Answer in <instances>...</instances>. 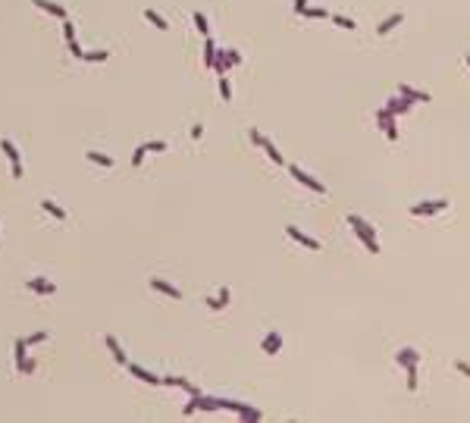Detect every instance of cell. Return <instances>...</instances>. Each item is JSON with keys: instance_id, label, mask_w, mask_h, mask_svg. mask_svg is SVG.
<instances>
[{"instance_id": "cell-1", "label": "cell", "mask_w": 470, "mask_h": 423, "mask_svg": "<svg viewBox=\"0 0 470 423\" xmlns=\"http://www.w3.org/2000/svg\"><path fill=\"white\" fill-rule=\"evenodd\" d=\"M348 226L358 232V238H360V244L367 248L370 254H380V242H376V229L370 226L367 220H360L358 214H348Z\"/></svg>"}, {"instance_id": "cell-2", "label": "cell", "mask_w": 470, "mask_h": 423, "mask_svg": "<svg viewBox=\"0 0 470 423\" xmlns=\"http://www.w3.org/2000/svg\"><path fill=\"white\" fill-rule=\"evenodd\" d=\"M222 410H232V414H238L242 420H260V408L254 404H242V402H229V398H220Z\"/></svg>"}, {"instance_id": "cell-3", "label": "cell", "mask_w": 470, "mask_h": 423, "mask_svg": "<svg viewBox=\"0 0 470 423\" xmlns=\"http://www.w3.org/2000/svg\"><path fill=\"white\" fill-rule=\"evenodd\" d=\"M288 172L295 176V179H298V182H301L304 188H310V192H316V194H326V185H323L320 179H314L310 172H304L301 166H295V163H288Z\"/></svg>"}, {"instance_id": "cell-4", "label": "cell", "mask_w": 470, "mask_h": 423, "mask_svg": "<svg viewBox=\"0 0 470 423\" xmlns=\"http://www.w3.org/2000/svg\"><path fill=\"white\" fill-rule=\"evenodd\" d=\"M0 150H4V154L10 157V163H13V179H22L26 170H22V160H19V148L10 138H0Z\"/></svg>"}, {"instance_id": "cell-5", "label": "cell", "mask_w": 470, "mask_h": 423, "mask_svg": "<svg viewBox=\"0 0 470 423\" xmlns=\"http://www.w3.org/2000/svg\"><path fill=\"white\" fill-rule=\"evenodd\" d=\"M448 207V201L445 198H439V201H420V204H410V216H432V214H439V210Z\"/></svg>"}, {"instance_id": "cell-6", "label": "cell", "mask_w": 470, "mask_h": 423, "mask_svg": "<svg viewBox=\"0 0 470 423\" xmlns=\"http://www.w3.org/2000/svg\"><path fill=\"white\" fill-rule=\"evenodd\" d=\"M376 126H380L382 132H386V138H389V141H398V126H395V116H392L389 110H386V107H382V110H376Z\"/></svg>"}, {"instance_id": "cell-7", "label": "cell", "mask_w": 470, "mask_h": 423, "mask_svg": "<svg viewBox=\"0 0 470 423\" xmlns=\"http://www.w3.org/2000/svg\"><path fill=\"white\" fill-rule=\"evenodd\" d=\"M148 286L154 288V292H160V295H166V298H172V301H179V298H182V288H176L172 282H166V279H160V276H154V279H148Z\"/></svg>"}, {"instance_id": "cell-8", "label": "cell", "mask_w": 470, "mask_h": 423, "mask_svg": "<svg viewBox=\"0 0 470 423\" xmlns=\"http://www.w3.org/2000/svg\"><path fill=\"white\" fill-rule=\"evenodd\" d=\"M282 345H286V338H282V332H279V329H270V332H266V338L260 342V351H264V354H279V348H282Z\"/></svg>"}, {"instance_id": "cell-9", "label": "cell", "mask_w": 470, "mask_h": 423, "mask_svg": "<svg viewBox=\"0 0 470 423\" xmlns=\"http://www.w3.org/2000/svg\"><path fill=\"white\" fill-rule=\"evenodd\" d=\"M410 107H414V100L404 98V94H395V98L386 100V110H389L392 116H398V113H410Z\"/></svg>"}, {"instance_id": "cell-10", "label": "cell", "mask_w": 470, "mask_h": 423, "mask_svg": "<svg viewBox=\"0 0 470 423\" xmlns=\"http://www.w3.org/2000/svg\"><path fill=\"white\" fill-rule=\"evenodd\" d=\"M286 235H288V238H295L298 244H304V248H310V251H320V242H316V238H310V235H304L298 226H286Z\"/></svg>"}, {"instance_id": "cell-11", "label": "cell", "mask_w": 470, "mask_h": 423, "mask_svg": "<svg viewBox=\"0 0 470 423\" xmlns=\"http://www.w3.org/2000/svg\"><path fill=\"white\" fill-rule=\"evenodd\" d=\"M126 367H128V373H132L135 380H141V382H148V386H163L160 376H154V373L144 370V367H138V364H126Z\"/></svg>"}, {"instance_id": "cell-12", "label": "cell", "mask_w": 470, "mask_h": 423, "mask_svg": "<svg viewBox=\"0 0 470 423\" xmlns=\"http://www.w3.org/2000/svg\"><path fill=\"white\" fill-rule=\"evenodd\" d=\"M26 288L34 292V295H54V292H56L54 282H44L41 276H38V279H26Z\"/></svg>"}, {"instance_id": "cell-13", "label": "cell", "mask_w": 470, "mask_h": 423, "mask_svg": "<svg viewBox=\"0 0 470 423\" xmlns=\"http://www.w3.org/2000/svg\"><path fill=\"white\" fill-rule=\"evenodd\" d=\"M34 6L44 10V13H50V16H56L60 22H66V10L60 4H54V0H34Z\"/></svg>"}, {"instance_id": "cell-14", "label": "cell", "mask_w": 470, "mask_h": 423, "mask_svg": "<svg viewBox=\"0 0 470 423\" xmlns=\"http://www.w3.org/2000/svg\"><path fill=\"white\" fill-rule=\"evenodd\" d=\"M260 148L266 150V157H270V160H273V163H276V166H286V157H282V154H279V148H276V144H273V141H270L266 135L260 138Z\"/></svg>"}, {"instance_id": "cell-15", "label": "cell", "mask_w": 470, "mask_h": 423, "mask_svg": "<svg viewBox=\"0 0 470 423\" xmlns=\"http://www.w3.org/2000/svg\"><path fill=\"white\" fill-rule=\"evenodd\" d=\"M398 94H404V98H410L414 104H430V94H426V91H420V88H410V85H398Z\"/></svg>"}, {"instance_id": "cell-16", "label": "cell", "mask_w": 470, "mask_h": 423, "mask_svg": "<svg viewBox=\"0 0 470 423\" xmlns=\"http://www.w3.org/2000/svg\"><path fill=\"white\" fill-rule=\"evenodd\" d=\"M41 210H44V214H47V216H54V220H60V222L66 220V210H63L60 204H56V201H50V198H44V201H41Z\"/></svg>"}, {"instance_id": "cell-17", "label": "cell", "mask_w": 470, "mask_h": 423, "mask_svg": "<svg viewBox=\"0 0 470 423\" xmlns=\"http://www.w3.org/2000/svg\"><path fill=\"white\" fill-rule=\"evenodd\" d=\"M402 22H404V13H392L389 19H382L380 26H376V34H389L395 26H402Z\"/></svg>"}, {"instance_id": "cell-18", "label": "cell", "mask_w": 470, "mask_h": 423, "mask_svg": "<svg viewBox=\"0 0 470 423\" xmlns=\"http://www.w3.org/2000/svg\"><path fill=\"white\" fill-rule=\"evenodd\" d=\"M395 360L402 364V367H408V364H420V351H414V348H398V354H395Z\"/></svg>"}, {"instance_id": "cell-19", "label": "cell", "mask_w": 470, "mask_h": 423, "mask_svg": "<svg viewBox=\"0 0 470 423\" xmlns=\"http://www.w3.org/2000/svg\"><path fill=\"white\" fill-rule=\"evenodd\" d=\"M104 342H107V348H110V354H113V360H116V364H128V354L122 351V345L116 342L113 336H107V338H104Z\"/></svg>"}, {"instance_id": "cell-20", "label": "cell", "mask_w": 470, "mask_h": 423, "mask_svg": "<svg viewBox=\"0 0 470 423\" xmlns=\"http://www.w3.org/2000/svg\"><path fill=\"white\" fill-rule=\"evenodd\" d=\"M85 160H91V163H98V166H104V170H113V157H107V154H100V150H85Z\"/></svg>"}, {"instance_id": "cell-21", "label": "cell", "mask_w": 470, "mask_h": 423, "mask_svg": "<svg viewBox=\"0 0 470 423\" xmlns=\"http://www.w3.org/2000/svg\"><path fill=\"white\" fill-rule=\"evenodd\" d=\"M144 19H148V22H150V26H154V28H160V32H166V28H170V22L163 19V16L157 13V10H144Z\"/></svg>"}, {"instance_id": "cell-22", "label": "cell", "mask_w": 470, "mask_h": 423, "mask_svg": "<svg viewBox=\"0 0 470 423\" xmlns=\"http://www.w3.org/2000/svg\"><path fill=\"white\" fill-rule=\"evenodd\" d=\"M226 304H229V288H220L216 298H207V308H210V310H222Z\"/></svg>"}, {"instance_id": "cell-23", "label": "cell", "mask_w": 470, "mask_h": 423, "mask_svg": "<svg viewBox=\"0 0 470 423\" xmlns=\"http://www.w3.org/2000/svg\"><path fill=\"white\" fill-rule=\"evenodd\" d=\"M216 50H220V47L214 44V38H204V63H207V66H214V60H216Z\"/></svg>"}, {"instance_id": "cell-24", "label": "cell", "mask_w": 470, "mask_h": 423, "mask_svg": "<svg viewBox=\"0 0 470 423\" xmlns=\"http://www.w3.org/2000/svg\"><path fill=\"white\" fill-rule=\"evenodd\" d=\"M85 63H107L110 60V50H91V54H85L82 56Z\"/></svg>"}, {"instance_id": "cell-25", "label": "cell", "mask_w": 470, "mask_h": 423, "mask_svg": "<svg viewBox=\"0 0 470 423\" xmlns=\"http://www.w3.org/2000/svg\"><path fill=\"white\" fill-rule=\"evenodd\" d=\"M34 367H38V364H34V358H32V354H28L26 360H19V364H16V370H19L22 376H32V373H34Z\"/></svg>"}, {"instance_id": "cell-26", "label": "cell", "mask_w": 470, "mask_h": 423, "mask_svg": "<svg viewBox=\"0 0 470 423\" xmlns=\"http://www.w3.org/2000/svg\"><path fill=\"white\" fill-rule=\"evenodd\" d=\"M194 28L204 34V38H210V22H207V16L204 13H194Z\"/></svg>"}, {"instance_id": "cell-27", "label": "cell", "mask_w": 470, "mask_h": 423, "mask_svg": "<svg viewBox=\"0 0 470 423\" xmlns=\"http://www.w3.org/2000/svg\"><path fill=\"white\" fill-rule=\"evenodd\" d=\"M301 16H308V19H326V16H329V10H323V6H314V10H310V6H304V13H301Z\"/></svg>"}, {"instance_id": "cell-28", "label": "cell", "mask_w": 470, "mask_h": 423, "mask_svg": "<svg viewBox=\"0 0 470 423\" xmlns=\"http://www.w3.org/2000/svg\"><path fill=\"white\" fill-rule=\"evenodd\" d=\"M332 22H336L338 28H348V32H351V28H358V26H354V19H351V16H338V13H332Z\"/></svg>"}, {"instance_id": "cell-29", "label": "cell", "mask_w": 470, "mask_h": 423, "mask_svg": "<svg viewBox=\"0 0 470 423\" xmlns=\"http://www.w3.org/2000/svg\"><path fill=\"white\" fill-rule=\"evenodd\" d=\"M404 370H408V389L417 392V364H408Z\"/></svg>"}, {"instance_id": "cell-30", "label": "cell", "mask_w": 470, "mask_h": 423, "mask_svg": "<svg viewBox=\"0 0 470 423\" xmlns=\"http://www.w3.org/2000/svg\"><path fill=\"white\" fill-rule=\"evenodd\" d=\"M222 60H226V66H238L242 63V54L238 50H222Z\"/></svg>"}, {"instance_id": "cell-31", "label": "cell", "mask_w": 470, "mask_h": 423, "mask_svg": "<svg viewBox=\"0 0 470 423\" xmlns=\"http://www.w3.org/2000/svg\"><path fill=\"white\" fill-rule=\"evenodd\" d=\"M144 150L148 154H163V150H166V141H148Z\"/></svg>"}, {"instance_id": "cell-32", "label": "cell", "mask_w": 470, "mask_h": 423, "mask_svg": "<svg viewBox=\"0 0 470 423\" xmlns=\"http://www.w3.org/2000/svg\"><path fill=\"white\" fill-rule=\"evenodd\" d=\"M220 94H222V100H232V88H229L226 76H220Z\"/></svg>"}, {"instance_id": "cell-33", "label": "cell", "mask_w": 470, "mask_h": 423, "mask_svg": "<svg viewBox=\"0 0 470 423\" xmlns=\"http://www.w3.org/2000/svg\"><path fill=\"white\" fill-rule=\"evenodd\" d=\"M41 342H47V332H44V329H41V332H34V336H28V338H26V345H28V348L41 345Z\"/></svg>"}, {"instance_id": "cell-34", "label": "cell", "mask_w": 470, "mask_h": 423, "mask_svg": "<svg viewBox=\"0 0 470 423\" xmlns=\"http://www.w3.org/2000/svg\"><path fill=\"white\" fill-rule=\"evenodd\" d=\"M63 34H66V41H76V26H72L69 19L63 22Z\"/></svg>"}, {"instance_id": "cell-35", "label": "cell", "mask_w": 470, "mask_h": 423, "mask_svg": "<svg viewBox=\"0 0 470 423\" xmlns=\"http://www.w3.org/2000/svg\"><path fill=\"white\" fill-rule=\"evenodd\" d=\"M144 154H148V150H144V144H141V148H135V154H132V166H138V163L144 160Z\"/></svg>"}, {"instance_id": "cell-36", "label": "cell", "mask_w": 470, "mask_h": 423, "mask_svg": "<svg viewBox=\"0 0 470 423\" xmlns=\"http://www.w3.org/2000/svg\"><path fill=\"white\" fill-rule=\"evenodd\" d=\"M66 44H69V50H72V56H78V60H82V56H85V50H82V47H78V41H66Z\"/></svg>"}, {"instance_id": "cell-37", "label": "cell", "mask_w": 470, "mask_h": 423, "mask_svg": "<svg viewBox=\"0 0 470 423\" xmlns=\"http://www.w3.org/2000/svg\"><path fill=\"white\" fill-rule=\"evenodd\" d=\"M248 138H251V144H254V148H260V138H264V135L257 132V128H251V132H248Z\"/></svg>"}, {"instance_id": "cell-38", "label": "cell", "mask_w": 470, "mask_h": 423, "mask_svg": "<svg viewBox=\"0 0 470 423\" xmlns=\"http://www.w3.org/2000/svg\"><path fill=\"white\" fill-rule=\"evenodd\" d=\"M454 370H458V373H464V376H470V364H464V360H454Z\"/></svg>"}, {"instance_id": "cell-39", "label": "cell", "mask_w": 470, "mask_h": 423, "mask_svg": "<svg viewBox=\"0 0 470 423\" xmlns=\"http://www.w3.org/2000/svg\"><path fill=\"white\" fill-rule=\"evenodd\" d=\"M201 135H204V126H201V122H194V126H192V138L198 141V138H201Z\"/></svg>"}, {"instance_id": "cell-40", "label": "cell", "mask_w": 470, "mask_h": 423, "mask_svg": "<svg viewBox=\"0 0 470 423\" xmlns=\"http://www.w3.org/2000/svg\"><path fill=\"white\" fill-rule=\"evenodd\" d=\"M304 6H308V0H295V13H298V16L304 13Z\"/></svg>"}, {"instance_id": "cell-41", "label": "cell", "mask_w": 470, "mask_h": 423, "mask_svg": "<svg viewBox=\"0 0 470 423\" xmlns=\"http://www.w3.org/2000/svg\"><path fill=\"white\" fill-rule=\"evenodd\" d=\"M194 410H198V408H194V402H188V404H185V408H182V414H185V417H188V414H194Z\"/></svg>"}, {"instance_id": "cell-42", "label": "cell", "mask_w": 470, "mask_h": 423, "mask_svg": "<svg viewBox=\"0 0 470 423\" xmlns=\"http://www.w3.org/2000/svg\"><path fill=\"white\" fill-rule=\"evenodd\" d=\"M464 63H467V66H470V54H467V56H464Z\"/></svg>"}]
</instances>
